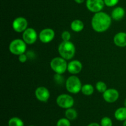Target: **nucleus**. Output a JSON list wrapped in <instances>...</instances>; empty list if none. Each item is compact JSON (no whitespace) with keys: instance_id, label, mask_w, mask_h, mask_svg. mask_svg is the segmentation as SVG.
<instances>
[{"instance_id":"nucleus-10","label":"nucleus","mask_w":126,"mask_h":126,"mask_svg":"<svg viewBox=\"0 0 126 126\" xmlns=\"http://www.w3.org/2000/svg\"><path fill=\"white\" fill-rule=\"evenodd\" d=\"M55 37V32L53 29L50 28H44L40 32L39 38L41 42L43 43H48L54 40Z\"/></svg>"},{"instance_id":"nucleus-8","label":"nucleus","mask_w":126,"mask_h":126,"mask_svg":"<svg viewBox=\"0 0 126 126\" xmlns=\"http://www.w3.org/2000/svg\"><path fill=\"white\" fill-rule=\"evenodd\" d=\"M86 7L91 12L94 13L100 12L105 6L103 0H86Z\"/></svg>"},{"instance_id":"nucleus-12","label":"nucleus","mask_w":126,"mask_h":126,"mask_svg":"<svg viewBox=\"0 0 126 126\" xmlns=\"http://www.w3.org/2000/svg\"><path fill=\"white\" fill-rule=\"evenodd\" d=\"M36 98L41 102L46 103L50 98L49 90L45 86H39L35 90Z\"/></svg>"},{"instance_id":"nucleus-4","label":"nucleus","mask_w":126,"mask_h":126,"mask_svg":"<svg viewBox=\"0 0 126 126\" xmlns=\"http://www.w3.org/2000/svg\"><path fill=\"white\" fill-rule=\"evenodd\" d=\"M50 65L55 74H63L67 70L68 63H66V59L62 57H55L51 60Z\"/></svg>"},{"instance_id":"nucleus-23","label":"nucleus","mask_w":126,"mask_h":126,"mask_svg":"<svg viewBox=\"0 0 126 126\" xmlns=\"http://www.w3.org/2000/svg\"><path fill=\"white\" fill-rule=\"evenodd\" d=\"M57 126H71L70 120L67 118H61L57 122Z\"/></svg>"},{"instance_id":"nucleus-18","label":"nucleus","mask_w":126,"mask_h":126,"mask_svg":"<svg viewBox=\"0 0 126 126\" xmlns=\"http://www.w3.org/2000/svg\"><path fill=\"white\" fill-rule=\"evenodd\" d=\"M65 117L70 121H73L78 117V112L74 108H68L65 111Z\"/></svg>"},{"instance_id":"nucleus-14","label":"nucleus","mask_w":126,"mask_h":126,"mask_svg":"<svg viewBox=\"0 0 126 126\" xmlns=\"http://www.w3.org/2000/svg\"><path fill=\"white\" fill-rule=\"evenodd\" d=\"M114 43L118 47L126 46V33L124 32H120L117 33L113 38Z\"/></svg>"},{"instance_id":"nucleus-16","label":"nucleus","mask_w":126,"mask_h":126,"mask_svg":"<svg viewBox=\"0 0 126 126\" xmlns=\"http://www.w3.org/2000/svg\"><path fill=\"white\" fill-rule=\"evenodd\" d=\"M114 117L119 121L126 120V107H121L117 109L114 112Z\"/></svg>"},{"instance_id":"nucleus-21","label":"nucleus","mask_w":126,"mask_h":126,"mask_svg":"<svg viewBox=\"0 0 126 126\" xmlns=\"http://www.w3.org/2000/svg\"><path fill=\"white\" fill-rule=\"evenodd\" d=\"M95 88L97 89L98 92L102 93H103L108 89L107 88V84L104 82L102 81L97 82L95 85Z\"/></svg>"},{"instance_id":"nucleus-13","label":"nucleus","mask_w":126,"mask_h":126,"mask_svg":"<svg viewBox=\"0 0 126 126\" xmlns=\"http://www.w3.org/2000/svg\"><path fill=\"white\" fill-rule=\"evenodd\" d=\"M82 69V64L79 61L73 60L68 64L67 70L73 75L79 74Z\"/></svg>"},{"instance_id":"nucleus-6","label":"nucleus","mask_w":126,"mask_h":126,"mask_svg":"<svg viewBox=\"0 0 126 126\" xmlns=\"http://www.w3.org/2000/svg\"><path fill=\"white\" fill-rule=\"evenodd\" d=\"M56 103L61 108L67 109L73 106L75 100L73 98L68 94H61L57 98Z\"/></svg>"},{"instance_id":"nucleus-27","label":"nucleus","mask_w":126,"mask_h":126,"mask_svg":"<svg viewBox=\"0 0 126 126\" xmlns=\"http://www.w3.org/2000/svg\"><path fill=\"white\" fill-rule=\"evenodd\" d=\"M27 59H28V57H27V54H25V53L18 56V61L22 63H25L27 61Z\"/></svg>"},{"instance_id":"nucleus-11","label":"nucleus","mask_w":126,"mask_h":126,"mask_svg":"<svg viewBox=\"0 0 126 126\" xmlns=\"http://www.w3.org/2000/svg\"><path fill=\"white\" fill-rule=\"evenodd\" d=\"M119 97V91L114 88H108L103 93V98L105 101L109 103H113L116 101Z\"/></svg>"},{"instance_id":"nucleus-24","label":"nucleus","mask_w":126,"mask_h":126,"mask_svg":"<svg viewBox=\"0 0 126 126\" xmlns=\"http://www.w3.org/2000/svg\"><path fill=\"white\" fill-rule=\"evenodd\" d=\"M105 5L108 7H113L119 2V0H103Z\"/></svg>"},{"instance_id":"nucleus-19","label":"nucleus","mask_w":126,"mask_h":126,"mask_svg":"<svg viewBox=\"0 0 126 126\" xmlns=\"http://www.w3.org/2000/svg\"><path fill=\"white\" fill-rule=\"evenodd\" d=\"M94 91V88L91 84H86L82 85V88H81V92L82 94L86 95V96H90L92 95Z\"/></svg>"},{"instance_id":"nucleus-28","label":"nucleus","mask_w":126,"mask_h":126,"mask_svg":"<svg viewBox=\"0 0 126 126\" xmlns=\"http://www.w3.org/2000/svg\"><path fill=\"white\" fill-rule=\"evenodd\" d=\"M87 126H101L100 125L98 124L97 122H92V123L89 124Z\"/></svg>"},{"instance_id":"nucleus-1","label":"nucleus","mask_w":126,"mask_h":126,"mask_svg":"<svg viewBox=\"0 0 126 126\" xmlns=\"http://www.w3.org/2000/svg\"><path fill=\"white\" fill-rule=\"evenodd\" d=\"M112 18L105 12L95 13L91 21V25L95 32L102 33L107 31L110 27Z\"/></svg>"},{"instance_id":"nucleus-7","label":"nucleus","mask_w":126,"mask_h":126,"mask_svg":"<svg viewBox=\"0 0 126 126\" xmlns=\"http://www.w3.org/2000/svg\"><path fill=\"white\" fill-rule=\"evenodd\" d=\"M38 34L34 28H27L22 34V40L27 43V44H34L37 40Z\"/></svg>"},{"instance_id":"nucleus-30","label":"nucleus","mask_w":126,"mask_h":126,"mask_svg":"<svg viewBox=\"0 0 126 126\" xmlns=\"http://www.w3.org/2000/svg\"><path fill=\"white\" fill-rule=\"evenodd\" d=\"M123 126H126V120H125L123 122Z\"/></svg>"},{"instance_id":"nucleus-22","label":"nucleus","mask_w":126,"mask_h":126,"mask_svg":"<svg viewBox=\"0 0 126 126\" xmlns=\"http://www.w3.org/2000/svg\"><path fill=\"white\" fill-rule=\"evenodd\" d=\"M101 126H113V122L111 118L108 117H104L101 119Z\"/></svg>"},{"instance_id":"nucleus-17","label":"nucleus","mask_w":126,"mask_h":126,"mask_svg":"<svg viewBox=\"0 0 126 126\" xmlns=\"http://www.w3.org/2000/svg\"><path fill=\"white\" fill-rule=\"evenodd\" d=\"M70 27H71V30L73 31H74V32H80L84 29V23L82 22V21H81V20L76 19L72 21Z\"/></svg>"},{"instance_id":"nucleus-3","label":"nucleus","mask_w":126,"mask_h":126,"mask_svg":"<svg viewBox=\"0 0 126 126\" xmlns=\"http://www.w3.org/2000/svg\"><path fill=\"white\" fill-rule=\"evenodd\" d=\"M65 86L68 92L73 94H77L81 91L82 85L80 79L77 76L73 75L66 79Z\"/></svg>"},{"instance_id":"nucleus-2","label":"nucleus","mask_w":126,"mask_h":126,"mask_svg":"<svg viewBox=\"0 0 126 126\" xmlns=\"http://www.w3.org/2000/svg\"><path fill=\"white\" fill-rule=\"evenodd\" d=\"M58 51L60 57L66 60H70L75 56L76 48L75 44L70 41H62V42L59 44Z\"/></svg>"},{"instance_id":"nucleus-32","label":"nucleus","mask_w":126,"mask_h":126,"mask_svg":"<svg viewBox=\"0 0 126 126\" xmlns=\"http://www.w3.org/2000/svg\"></svg>"},{"instance_id":"nucleus-9","label":"nucleus","mask_w":126,"mask_h":126,"mask_svg":"<svg viewBox=\"0 0 126 126\" xmlns=\"http://www.w3.org/2000/svg\"><path fill=\"white\" fill-rule=\"evenodd\" d=\"M28 21L25 17H18L14 20L12 22V28L18 33H23L28 28Z\"/></svg>"},{"instance_id":"nucleus-15","label":"nucleus","mask_w":126,"mask_h":126,"mask_svg":"<svg viewBox=\"0 0 126 126\" xmlns=\"http://www.w3.org/2000/svg\"><path fill=\"white\" fill-rule=\"evenodd\" d=\"M125 14L126 12L124 9L120 6H118V7H115L112 11L111 17L112 19L114 20V21H120L122 19L124 18Z\"/></svg>"},{"instance_id":"nucleus-26","label":"nucleus","mask_w":126,"mask_h":126,"mask_svg":"<svg viewBox=\"0 0 126 126\" xmlns=\"http://www.w3.org/2000/svg\"><path fill=\"white\" fill-rule=\"evenodd\" d=\"M54 80L56 82V83L59 84H62L64 81V79L62 77V74H55L54 75Z\"/></svg>"},{"instance_id":"nucleus-31","label":"nucleus","mask_w":126,"mask_h":126,"mask_svg":"<svg viewBox=\"0 0 126 126\" xmlns=\"http://www.w3.org/2000/svg\"><path fill=\"white\" fill-rule=\"evenodd\" d=\"M124 106H125V107H126V98L125 99V100H124Z\"/></svg>"},{"instance_id":"nucleus-5","label":"nucleus","mask_w":126,"mask_h":126,"mask_svg":"<svg viewBox=\"0 0 126 126\" xmlns=\"http://www.w3.org/2000/svg\"><path fill=\"white\" fill-rule=\"evenodd\" d=\"M9 49L12 54L19 56L25 53L27 43L22 39H15L10 43Z\"/></svg>"},{"instance_id":"nucleus-29","label":"nucleus","mask_w":126,"mask_h":126,"mask_svg":"<svg viewBox=\"0 0 126 126\" xmlns=\"http://www.w3.org/2000/svg\"><path fill=\"white\" fill-rule=\"evenodd\" d=\"M74 1L78 4H82V2H84V1L85 0H74Z\"/></svg>"},{"instance_id":"nucleus-20","label":"nucleus","mask_w":126,"mask_h":126,"mask_svg":"<svg viewBox=\"0 0 126 126\" xmlns=\"http://www.w3.org/2000/svg\"><path fill=\"white\" fill-rule=\"evenodd\" d=\"M8 126H24V122L19 117H13L9 120Z\"/></svg>"},{"instance_id":"nucleus-25","label":"nucleus","mask_w":126,"mask_h":126,"mask_svg":"<svg viewBox=\"0 0 126 126\" xmlns=\"http://www.w3.org/2000/svg\"><path fill=\"white\" fill-rule=\"evenodd\" d=\"M71 37V34H70V33L68 31H64L62 33V40L65 41V42L70 41Z\"/></svg>"}]
</instances>
